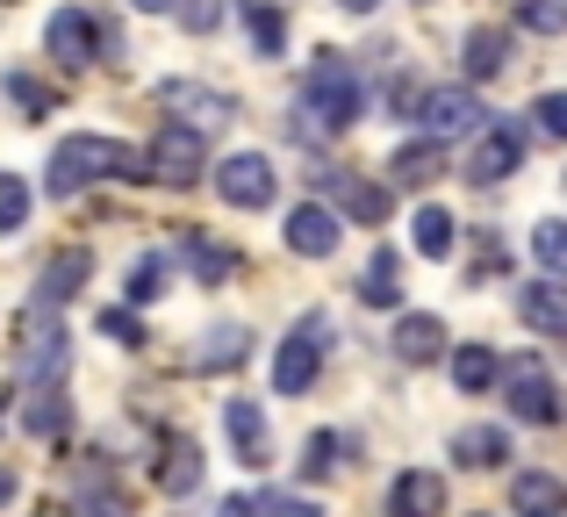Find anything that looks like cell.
Masks as SVG:
<instances>
[{
	"label": "cell",
	"mask_w": 567,
	"mask_h": 517,
	"mask_svg": "<svg viewBox=\"0 0 567 517\" xmlns=\"http://www.w3.org/2000/svg\"><path fill=\"white\" fill-rule=\"evenodd\" d=\"M43 43H51L58 65H94V58H101V29H94L86 8H58L51 29H43Z\"/></svg>",
	"instance_id": "cell-11"
},
{
	"label": "cell",
	"mask_w": 567,
	"mask_h": 517,
	"mask_svg": "<svg viewBox=\"0 0 567 517\" xmlns=\"http://www.w3.org/2000/svg\"><path fill=\"white\" fill-rule=\"evenodd\" d=\"M323 345H331V317H302L288 331V345H280V360H274V389L302 395L309 381H317V366H323Z\"/></svg>",
	"instance_id": "cell-4"
},
{
	"label": "cell",
	"mask_w": 567,
	"mask_h": 517,
	"mask_svg": "<svg viewBox=\"0 0 567 517\" xmlns=\"http://www.w3.org/2000/svg\"><path fill=\"white\" fill-rule=\"evenodd\" d=\"M460 65H467V80H496V72L511 65V37H503V29H474V37L460 43Z\"/></svg>",
	"instance_id": "cell-19"
},
{
	"label": "cell",
	"mask_w": 567,
	"mask_h": 517,
	"mask_svg": "<svg viewBox=\"0 0 567 517\" xmlns=\"http://www.w3.org/2000/svg\"><path fill=\"white\" fill-rule=\"evenodd\" d=\"M532 252H539L546 273H567V224H560V216H546V224L532 230Z\"/></svg>",
	"instance_id": "cell-32"
},
{
	"label": "cell",
	"mask_w": 567,
	"mask_h": 517,
	"mask_svg": "<svg viewBox=\"0 0 567 517\" xmlns=\"http://www.w3.org/2000/svg\"><path fill=\"white\" fill-rule=\"evenodd\" d=\"M72 517H130V504H123V496H94V504H80Z\"/></svg>",
	"instance_id": "cell-41"
},
{
	"label": "cell",
	"mask_w": 567,
	"mask_h": 517,
	"mask_svg": "<svg viewBox=\"0 0 567 517\" xmlns=\"http://www.w3.org/2000/svg\"><path fill=\"white\" fill-rule=\"evenodd\" d=\"M395 280H402V259H395V252H374V259H367V280H360V302L395 309V302H402V288H395Z\"/></svg>",
	"instance_id": "cell-27"
},
{
	"label": "cell",
	"mask_w": 567,
	"mask_h": 517,
	"mask_svg": "<svg viewBox=\"0 0 567 517\" xmlns=\"http://www.w3.org/2000/svg\"><path fill=\"white\" fill-rule=\"evenodd\" d=\"M144 180H166V187L202 180V137L181 130V123H166L152 144H144Z\"/></svg>",
	"instance_id": "cell-8"
},
{
	"label": "cell",
	"mask_w": 567,
	"mask_h": 517,
	"mask_svg": "<svg viewBox=\"0 0 567 517\" xmlns=\"http://www.w3.org/2000/svg\"><path fill=\"white\" fill-rule=\"evenodd\" d=\"M245 22H251V43H259V58H280V43H288V22H280L274 0H245Z\"/></svg>",
	"instance_id": "cell-30"
},
{
	"label": "cell",
	"mask_w": 567,
	"mask_h": 517,
	"mask_svg": "<svg viewBox=\"0 0 567 517\" xmlns=\"http://www.w3.org/2000/svg\"><path fill=\"white\" fill-rule=\"evenodd\" d=\"M416 123H424V137H482L488 130V108L474 101V86H431V94H416Z\"/></svg>",
	"instance_id": "cell-5"
},
{
	"label": "cell",
	"mask_w": 567,
	"mask_h": 517,
	"mask_svg": "<svg viewBox=\"0 0 567 517\" xmlns=\"http://www.w3.org/2000/svg\"><path fill=\"white\" fill-rule=\"evenodd\" d=\"M331 195L346 216H360V224H388V209H395V195H388L381 180H352V173H331Z\"/></svg>",
	"instance_id": "cell-17"
},
{
	"label": "cell",
	"mask_w": 567,
	"mask_h": 517,
	"mask_svg": "<svg viewBox=\"0 0 567 517\" xmlns=\"http://www.w3.org/2000/svg\"><path fill=\"white\" fill-rule=\"evenodd\" d=\"M130 8H144V14H158V8H173V0H130Z\"/></svg>",
	"instance_id": "cell-44"
},
{
	"label": "cell",
	"mask_w": 567,
	"mask_h": 517,
	"mask_svg": "<svg viewBox=\"0 0 567 517\" xmlns=\"http://www.w3.org/2000/svg\"><path fill=\"white\" fill-rule=\"evenodd\" d=\"M0 504H14V475H8V467H0Z\"/></svg>",
	"instance_id": "cell-43"
},
{
	"label": "cell",
	"mask_w": 567,
	"mask_h": 517,
	"mask_svg": "<svg viewBox=\"0 0 567 517\" xmlns=\"http://www.w3.org/2000/svg\"><path fill=\"white\" fill-rule=\"evenodd\" d=\"M101 338H115V345H130V352H137V345H144L137 309H109V317H101Z\"/></svg>",
	"instance_id": "cell-37"
},
{
	"label": "cell",
	"mask_w": 567,
	"mask_h": 517,
	"mask_svg": "<svg viewBox=\"0 0 567 517\" xmlns=\"http://www.w3.org/2000/svg\"><path fill=\"white\" fill-rule=\"evenodd\" d=\"M223 438L237 446V461L245 467H274V438H266V410L259 403H223Z\"/></svg>",
	"instance_id": "cell-12"
},
{
	"label": "cell",
	"mask_w": 567,
	"mask_h": 517,
	"mask_svg": "<svg viewBox=\"0 0 567 517\" xmlns=\"http://www.w3.org/2000/svg\"><path fill=\"white\" fill-rule=\"evenodd\" d=\"M65 317H58V302H29L22 317H14V374L29 381V389H43V381L65 374Z\"/></svg>",
	"instance_id": "cell-3"
},
{
	"label": "cell",
	"mask_w": 567,
	"mask_h": 517,
	"mask_svg": "<svg viewBox=\"0 0 567 517\" xmlns=\"http://www.w3.org/2000/svg\"><path fill=\"white\" fill-rule=\"evenodd\" d=\"M453 453H460L467 467H503V461H511V438L488 432V424H467V432L453 438Z\"/></svg>",
	"instance_id": "cell-25"
},
{
	"label": "cell",
	"mask_w": 567,
	"mask_h": 517,
	"mask_svg": "<svg viewBox=\"0 0 567 517\" xmlns=\"http://www.w3.org/2000/svg\"><path fill=\"white\" fill-rule=\"evenodd\" d=\"M158 101L181 115V130H194V137H202V130H223V123L237 115V108H230V94H216V86H194V80H173Z\"/></svg>",
	"instance_id": "cell-10"
},
{
	"label": "cell",
	"mask_w": 567,
	"mask_h": 517,
	"mask_svg": "<svg viewBox=\"0 0 567 517\" xmlns=\"http://www.w3.org/2000/svg\"><path fill=\"white\" fill-rule=\"evenodd\" d=\"M280 238H288V252H302V259H331L338 252V216L323 209V201H302Z\"/></svg>",
	"instance_id": "cell-13"
},
{
	"label": "cell",
	"mask_w": 567,
	"mask_h": 517,
	"mask_svg": "<svg viewBox=\"0 0 567 517\" xmlns=\"http://www.w3.org/2000/svg\"><path fill=\"white\" fill-rule=\"evenodd\" d=\"M158 482H166L173 496H194V489H202V446H194V438H173V446H166V467H158Z\"/></svg>",
	"instance_id": "cell-23"
},
{
	"label": "cell",
	"mask_w": 567,
	"mask_h": 517,
	"mask_svg": "<svg viewBox=\"0 0 567 517\" xmlns=\"http://www.w3.org/2000/svg\"><path fill=\"white\" fill-rule=\"evenodd\" d=\"M101 180H144V152H130L123 137H94V130H80V137H65L51 152V195L65 201V195H86V187H101Z\"/></svg>",
	"instance_id": "cell-2"
},
{
	"label": "cell",
	"mask_w": 567,
	"mask_h": 517,
	"mask_svg": "<svg viewBox=\"0 0 567 517\" xmlns=\"http://www.w3.org/2000/svg\"><path fill=\"white\" fill-rule=\"evenodd\" d=\"M8 94H14V101H22V108H29V115H51V94H43V86H37V80H22V72H14V80H8Z\"/></svg>",
	"instance_id": "cell-40"
},
{
	"label": "cell",
	"mask_w": 567,
	"mask_h": 517,
	"mask_svg": "<svg viewBox=\"0 0 567 517\" xmlns=\"http://www.w3.org/2000/svg\"><path fill=\"white\" fill-rule=\"evenodd\" d=\"M503 395H511V417H525V424H554L560 417V389L546 381L539 360H511L503 366Z\"/></svg>",
	"instance_id": "cell-9"
},
{
	"label": "cell",
	"mask_w": 567,
	"mask_h": 517,
	"mask_svg": "<svg viewBox=\"0 0 567 517\" xmlns=\"http://www.w3.org/2000/svg\"><path fill=\"white\" fill-rule=\"evenodd\" d=\"M388 345H395V360H402V366H431V360L445 352V323H439V317H402Z\"/></svg>",
	"instance_id": "cell-16"
},
{
	"label": "cell",
	"mask_w": 567,
	"mask_h": 517,
	"mask_svg": "<svg viewBox=\"0 0 567 517\" xmlns=\"http://www.w3.org/2000/svg\"><path fill=\"white\" fill-rule=\"evenodd\" d=\"M445 173V144L439 137H416V144H402L395 152V180L402 187H431Z\"/></svg>",
	"instance_id": "cell-20"
},
{
	"label": "cell",
	"mask_w": 567,
	"mask_h": 517,
	"mask_svg": "<svg viewBox=\"0 0 567 517\" xmlns=\"http://www.w3.org/2000/svg\"><path fill=\"white\" fill-rule=\"evenodd\" d=\"M517 166H525V130L503 123V115H488V130L467 144V180L474 187H496V180H511Z\"/></svg>",
	"instance_id": "cell-6"
},
{
	"label": "cell",
	"mask_w": 567,
	"mask_h": 517,
	"mask_svg": "<svg viewBox=\"0 0 567 517\" xmlns=\"http://www.w3.org/2000/svg\"><path fill=\"white\" fill-rule=\"evenodd\" d=\"M338 453H346V438H338V432H317V438L302 446V475H309V482L338 475Z\"/></svg>",
	"instance_id": "cell-33"
},
{
	"label": "cell",
	"mask_w": 567,
	"mask_h": 517,
	"mask_svg": "<svg viewBox=\"0 0 567 517\" xmlns=\"http://www.w3.org/2000/svg\"><path fill=\"white\" fill-rule=\"evenodd\" d=\"M511 510L517 517H567V482L560 475H517L511 482Z\"/></svg>",
	"instance_id": "cell-18"
},
{
	"label": "cell",
	"mask_w": 567,
	"mask_h": 517,
	"mask_svg": "<svg viewBox=\"0 0 567 517\" xmlns=\"http://www.w3.org/2000/svg\"><path fill=\"white\" fill-rule=\"evenodd\" d=\"M496 374H503V366H496V352H488V345H460L453 352V389L460 395H482Z\"/></svg>",
	"instance_id": "cell-26"
},
{
	"label": "cell",
	"mask_w": 567,
	"mask_h": 517,
	"mask_svg": "<svg viewBox=\"0 0 567 517\" xmlns=\"http://www.w3.org/2000/svg\"><path fill=\"white\" fill-rule=\"evenodd\" d=\"M532 115H539L546 137H567V94H539V108H532Z\"/></svg>",
	"instance_id": "cell-38"
},
{
	"label": "cell",
	"mask_w": 567,
	"mask_h": 517,
	"mask_svg": "<svg viewBox=\"0 0 567 517\" xmlns=\"http://www.w3.org/2000/svg\"><path fill=\"white\" fill-rule=\"evenodd\" d=\"M29 224V187L14 173H0V230H22Z\"/></svg>",
	"instance_id": "cell-35"
},
{
	"label": "cell",
	"mask_w": 567,
	"mask_h": 517,
	"mask_svg": "<svg viewBox=\"0 0 567 517\" xmlns=\"http://www.w3.org/2000/svg\"><path fill=\"white\" fill-rule=\"evenodd\" d=\"M158 294H166V259H144L130 273V302H158Z\"/></svg>",
	"instance_id": "cell-36"
},
{
	"label": "cell",
	"mask_w": 567,
	"mask_h": 517,
	"mask_svg": "<svg viewBox=\"0 0 567 517\" xmlns=\"http://www.w3.org/2000/svg\"><path fill=\"white\" fill-rule=\"evenodd\" d=\"M517 317L539 338H567V288L560 280H525V288H517Z\"/></svg>",
	"instance_id": "cell-14"
},
{
	"label": "cell",
	"mask_w": 567,
	"mask_h": 517,
	"mask_svg": "<svg viewBox=\"0 0 567 517\" xmlns=\"http://www.w3.org/2000/svg\"><path fill=\"white\" fill-rule=\"evenodd\" d=\"M251 510L259 517H323L309 496H295V489H266V496H251Z\"/></svg>",
	"instance_id": "cell-34"
},
{
	"label": "cell",
	"mask_w": 567,
	"mask_h": 517,
	"mask_svg": "<svg viewBox=\"0 0 567 517\" xmlns=\"http://www.w3.org/2000/svg\"><path fill=\"white\" fill-rule=\"evenodd\" d=\"M65 417H72V410H65V389H58V381H43V389L29 395V410H22V424L37 438H58V432H65Z\"/></svg>",
	"instance_id": "cell-24"
},
{
	"label": "cell",
	"mask_w": 567,
	"mask_h": 517,
	"mask_svg": "<svg viewBox=\"0 0 567 517\" xmlns=\"http://www.w3.org/2000/svg\"><path fill=\"white\" fill-rule=\"evenodd\" d=\"M388 517H445V482L424 475V467L395 475V489H388Z\"/></svg>",
	"instance_id": "cell-15"
},
{
	"label": "cell",
	"mask_w": 567,
	"mask_h": 517,
	"mask_svg": "<svg viewBox=\"0 0 567 517\" xmlns=\"http://www.w3.org/2000/svg\"><path fill=\"white\" fill-rule=\"evenodd\" d=\"M94 273V252H58L51 266H43V288H37V302H65L80 280Z\"/></svg>",
	"instance_id": "cell-22"
},
{
	"label": "cell",
	"mask_w": 567,
	"mask_h": 517,
	"mask_svg": "<svg viewBox=\"0 0 567 517\" xmlns=\"http://www.w3.org/2000/svg\"><path fill=\"white\" fill-rule=\"evenodd\" d=\"M181 252H187V266L208 280V288L237 273V252H230V245H216V238H202V230H187V238H181Z\"/></svg>",
	"instance_id": "cell-21"
},
{
	"label": "cell",
	"mask_w": 567,
	"mask_h": 517,
	"mask_svg": "<svg viewBox=\"0 0 567 517\" xmlns=\"http://www.w3.org/2000/svg\"><path fill=\"white\" fill-rule=\"evenodd\" d=\"M181 22L194 29V37H208V29L223 22V0H187V8H181Z\"/></svg>",
	"instance_id": "cell-39"
},
{
	"label": "cell",
	"mask_w": 567,
	"mask_h": 517,
	"mask_svg": "<svg viewBox=\"0 0 567 517\" xmlns=\"http://www.w3.org/2000/svg\"><path fill=\"white\" fill-rule=\"evenodd\" d=\"M410 245H416L424 259H445V252H453V216H445V209H416Z\"/></svg>",
	"instance_id": "cell-29"
},
{
	"label": "cell",
	"mask_w": 567,
	"mask_h": 517,
	"mask_svg": "<svg viewBox=\"0 0 567 517\" xmlns=\"http://www.w3.org/2000/svg\"><path fill=\"white\" fill-rule=\"evenodd\" d=\"M216 195L230 201V209H274V195H280V180H274V166H266V152H230L216 166Z\"/></svg>",
	"instance_id": "cell-7"
},
{
	"label": "cell",
	"mask_w": 567,
	"mask_h": 517,
	"mask_svg": "<svg viewBox=\"0 0 567 517\" xmlns=\"http://www.w3.org/2000/svg\"><path fill=\"white\" fill-rule=\"evenodd\" d=\"M360 72H352V58L346 51H317L309 58V72H302V137H317V144H331V137H346L352 123H360Z\"/></svg>",
	"instance_id": "cell-1"
},
{
	"label": "cell",
	"mask_w": 567,
	"mask_h": 517,
	"mask_svg": "<svg viewBox=\"0 0 567 517\" xmlns=\"http://www.w3.org/2000/svg\"><path fill=\"white\" fill-rule=\"evenodd\" d=\"M517 22L532 37H567V0H517Z\"/></svg>",
	"instance_id": "cell-31"
},
{
	"label": "cell",
	"mask_w": 567,
	"mask_h": 517,
	"mask_svg": "<svg viewBox=\"0 0 567 517\" xmlns=\"http://www.w3.org/2000/svg\"><path fill=\"white\" fill-rule=\"evenodd\" d=\"M245 352H251V338L223 323V331H208V345L194 352V366H202V374H223V366H245Z\"/></svg>",
	"instance_id": "cell-28"
},
{
	"label": "cell",
	"mask_w": 567,
	"mask_h": 517,
	"mask_svg": "<svg viewBox=\"0 0 567 517\" xmlns=\"http://www.w3.org/2000/svg\"><path fill=\"white\" fill-rule=\"evenodd\" d=\"M338 8H352V14H374V8H381V0H338Z\"/></svg>",
	"instance_id": "cell-42"
}]
</instances>
